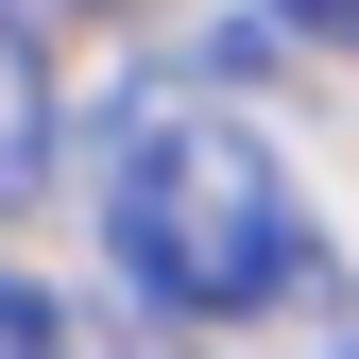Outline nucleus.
Wrapping results in <instances>:
<instances>
[{
    "label": "nucleus",
    "mask_w": 359,
    "mask_h": 359,
    "mask_svg": "<svg viewBox=\"0 0 359 359\" xmlns=\"http://www.w3.org/2000/svg\"><path fill=\"white\" fill-rule=\"evenodd\" d=\"M0 359H103V325H86L69 291H34V274H0Z\"/></svg>",
    "instance_id": "7ed1b4c3"
},
{
    "label": "nucleus",
    "mask_w": 359,
    "mask_h": 359,
    "mask_svg": "<svg viewBox=\"0 0 359 359\" xmlns=\"http://www.w3.org/2000/svg\"><path fill=\"white\" fill-rule=\"evenodd\" d=\"M103 240L171 325H257L308 291V189L240 103H154L103 171Z\"/></svg>",
    "instance_id": "f257e3e1"
},
{
    "label": "nucleus",
    "mask_w": 359,
    "mask_h": 359,
    "mask_svg": "<svg viewBox=\"0 0 359 359\" xmlns=\"http://www.w3.org/2000/svg\"><path fill=\"white\" fill-rule=\"evenodd\" d=\"M291 34H325V52H359V0H274Z\"/></svg>",
    "instance_id": "20e7f679"
},
{
    "label": "nucleus",
    "mask_w": 359,
    "mask_h": 359,
    "mask_svg": "<svg viewBox=\"0 0 359 359\" xmlns=\"http://www.w3.org/2000/svg\"><path fill=\"white\" fill-rule=\"evenodd\" d=\"M52 189V52H34V18L0 0V222Z\"/></svg>",
    "instance_id": "f03ea898"
}]
</instances>
